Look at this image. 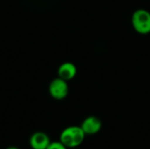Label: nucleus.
<instances>
[{"label": "nucleus", "instance_id": "nucleus-3", "mask_svg": "<svg viewBox=\"0 0 150 149\" xmlns=\"http://www.w3.org/2000/svg\"><path fill=\"white\" fill-rule=\"evenodd\" d=\"M48 91L53 98L56 100L64 99L69 92L67 81L63 80L61 77L54 78V80H52L48 86Z\"/></svg>", "mask_w": 150, "mask_h": 149}, {"label": "nucleus", "instance_id": "nucleus-5", "mask_svg": "<svg viewBox=\"0 0 150 149\" xmlns=\"http://www.w3.org/2000/svg\"><path fill=\"white\" fill-rule=\"evenodd\" d=\"M50 142L49 137L42 132L34 133L30 138V146L33 149H47Z\"/></svg>", "mask_w": 150, "mask_h": 149}, {"label": "nucleus", "instance_id": "nucleus-8", "mask_svg": "<svg viewBox=\"0 0 150 149\" xmlns=\"http://www.w3.org/2000/svg\"><path fill=\"white\" fill-rule=\"evenodd\" d=\"M6 149H19V148H16V147H9V148H7Z\"/></svg>", "mask_w": 150, "mask_h": 149}, {"label": "nucleus", "instance_id": "nucleus-7", "mask_svg": "<svg viewBox=\"0 0 150 149\" xmlns=\"http://www.w3.org/2000/svg\"><path fill=\"white\" fill-rule=\"evenodd\" d=\"M47 149H68L61 141H54L50 142Z\"/></svg>", "mask_w": 150, "mask_h": 149}, {"label": "nucleus", "instance_id": "nucleus-1", "mask_svg": "<svg viewBox=\"0 0 150 149\" xmlns=\"http://www.w3.org/2000/svg\"><path fill=\"white\" fill-rule=\"evenodd\" d=\"M85 136L81 126H72L62 130L60 134V141L67 148H75L82 145Z\"/></svg>", "mask_w": 150, "mask_h": 149}, {"label": "nucleus", "instance_id": "nucleus-2", "mask_svg": "<svg viewBox=\"0 0 150 149\" xmlns=\"http://www.w3.org/2000/svg\"><path fill=\"white\" fill-rule=\"evenodd\" d=\"M134 29L140 33L150 32V13L146 10L136 11L132 18Z\"/></svg>", "mask_w": 150, "mask_h": 149}, {"label": "nucleus", "instance_id": "nucleus-6", "mask_svg": "<svg viewBox=\"0 0 150 149\" xmlns=\"http://www.w3.org/2000/svg\"><path fill=\"white\" fill-rule=\"evenodd\" d=\"M76 74V68L71 62H64L58 68V76L65 81L71 80Z\"/></svg>", "mask_w": 150, "mask_h": 149}, {"label": "nucleus", "instance_id": "nucleus-4", "mask_svg": "<svg viewBox=\"0 0 150 149\" xmlns=\"http://www.w3.org/2000/svg\"><path fill=\"white\" fill-rule=\"evenodd\" d=\"M81 127L86 135H93L101 130L102 121L96 116H90L83 121Z\"/></svg>", "mask_w": 150, "mask_h": 149}]
</instances>
